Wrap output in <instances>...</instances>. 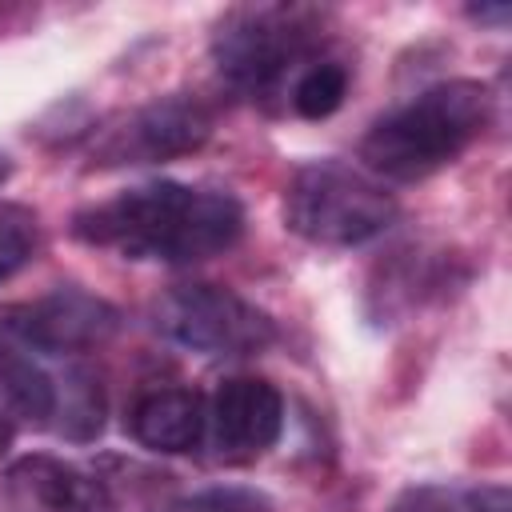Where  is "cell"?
<instances>
[{
  "instance_id": "6da1fadb",
  "label": "cell",
  "mask_w": 512,
  "mask_h": 512,
  "mask_svg": "<svg viewBox=\"0 0 512 512\" xmlns=\"http://www.w3.org/2000/svg\"><path fill=\"white\" fill-rule=\"evenodd\" d=\"M72 236L92 248H112L124 260L200 264L240 244L244 208L224 188L152 180L80 208Z\"/></svg>"
},
{
  "instance_id": "7a4b0ae2",
  "label": "cell",
  "mask_w": 512,
  "mask_h": 512,
  "mask_svg": "<svg viewBox=\"0 0 512 512\" xmlns=\"http://www.w3.org/2000/svg\"><path fill=\"white\" fill-rule=\"evenodd\" d=\"M492 120V92L480 80H440L384 112L360 140L364 172L396 184L424 180L468 152Z\"/></svg>"
},
{
  "instance_id": "3957f363",
  "label": "cell",
  "mask_w": 512,
  "mask_h": 512,
  "mask_svg": "<svg viewBox=\"0 0 512 512\" xmlns=\"http://www.w3.org/2000/svg\"><path fill=\"white\" fill-rule=\"evenodd\" d=\"M324 32L328 12L316 4H240L212 28V64L236 96L268 100L324 60Z\"/></svg>"
},
{
  "instance_id": "277c9868",
  "label": "cell",
  "mask_w": 512,
  "mask_h": 512,
  "mask_svg": "<svg viewBox=\"0 0 512 512\" xmlns=\"http://www.w3.org/2000/svg\"><path fill=\"white\" fill-rule=\"evenodd\" d=\"M396 212V196L344 160H312L284 188V224L320 248L368 244L392 228Z\"/></svg>"
},
{
  "instance_id": "5b68a950",
  "label": "cell",
  "mask_w": 512,
  "mask_h": 512,
  "mask_svg": "<svg viewBox=\"0 0 512 512\" xmlns=\"http://www.w3.org/2000/svg\"><path fill=\"white\" fill-rule=\"evenodd\" d=\"M152 324L164 340L220 360L256 356L276 340V320L260 304L208 280L172 284L152 304Z\"/></svg>"
},
{
  "instance_id": "8992f818",
  "label": "cell",
  "mask_w": 512,
  "mask_h": 512,
  "mask_svg": "<svg viewBox=\"0 0 512 512\" xmlns=\"http://www.w3.org/2000/svg\"><path fill=\"white\" fill-rule=\"evenodd\" d=\"M212 108L192 92H168L120 116L92 144L96 164H164L188 156L212 136Z\"/></svg>"
},
{
  "instance_id": "52a82bcc",
  "label": "cell",
  "mask_w": 512,
  "mask_h": 512,
  "mask_svg": "<svg viewBox=\"0 0 512 512\" xmlns=\"http://www.w3.org/2000/svg\"><path fill=\"white\" fill-rule=\"evenodd\" d=\"M0 312L8 332L32 356H76L104 344L120 328V312L76 284H60L48 296H36L28 304H8Z\"/></svg>"
},
{
  "instance_id": "ba28073f",
  "label": "cell",
  "mask_w": 512,
  "mask_h": 512,
  "mask_svg": "<svg viewBox=\"0 0 512 512\" xmlns=\"http://www.w3.org/2000/svg\"><path fill=\"white\" fill-rule=\"evenodd\" d=\"M204 440L224 464H248L264 456L284 432V396L264 376H228L204 400Z\"/></svg>"
},
{
  "instance_id": "9c48e42d",
  "label": "cell",
  "mask_w": 512,
  "mask_h": 512,
  "mask_svg": "<svg viewBox=\"0 0 512 512\" xmlns=\"http://www.w3.org/2000/svg\"><path fill=\"white\" fill-rule=\"evenodd\" d=\"M0 500L8 512H116L108 484L52 452H32L0 472Z\"/></svg>"
},
{
  "instance_id": "30bf717a",
  "label": "cell",
  "mask_w": 512,
  "mask_h": 512,
  "mask_svg": "<svg viewBox=\"0 0 512 512\" xmlns=\"http://www.w3.org/2000/svg\"><path fill=\"white\" fill-rule=\"evenodd\" d=\"M128 432L140 448L160 452V456H180L204 444V424H208V408L204 396L180 384L168 388H148L132 400L128 408Z\"/></svg>"
},
{
  "instance_id": "8fae6325",
  "label": "cell",
  "mask_w": 512,
  "mask_h": 512,
  "mask_svg": "<svg viewBox=\"0 0 512 512\" xmlns=\"http://www.w3.org/2000/svg\"><path fill=\"white\" fill-rule=\"evenodd\" d=\"M0 408L12 416V424L52 428L56 412V376L44 372V364L8 332L0 312Z\"/></svg>"
},
{
  "instance_id": "7c38bea8",
  "label": "cell",
  "mask_w": 512,
  "mask_h": 512,
  "mask_svg": "<svg viewBox=\"0 0 512 512\" xmlns=\"http://www.w3.org/2000/svg\"><path fill=\"white\" fill-rule=\"evenodd\" d=\"M52 428L76 444L96 440L104 428V388L100 376L84 364L64 368V376H56V412H52Z\"/></svg>"
},
{
  "instance_id": "4fadbf2b",
  "label": "cell",
  "mask_w": 512,
  "mask_h": 512,
  "mask_svg": "<svg viewBox=\"0 0 512 512\" xmlns=\"http://www.w3.org/2000/svg\"><path fill=\"white\" fill-rule=\"evenodd\" d=\"M388 512H512L504 484H416Z\"/></svg>"
},
{
  "instance_id": "5bb4252c",
  "label": "cell",
  "mask_w": 512,
  "mask_h": 512,
  "mask_svg": "<svg viewBox=\"0 0 512 512\" xmlns=\"http://www.w3.org/2000/svg\"><path fill=\"white\" fill-rule=\"evenodd\" d=\"M348 84H352V72H348V64L344 60H316L296 84H292V108H296V116H304V120H328L340 104H344V96H348Z\"/></svg>"
},
{
  "instance_id": "9a60e30c",
  "label": "cell",
  "mask_w": 512,
  "mask_h": 512,
  "mask_svg": "<svg viewBox=\"0 0 512 512\" xmlns=\"http://www.w3.org/2000/svg\"><path fill=\"white\" fill-rule=\"evenodd\" d=\"M152 512H276V504L260 492V488H244V484H212L176 500L156 504Z\"/></svg>"
},
{
  "instance_id": "2e32d148",
  "label": "cell",
  "mask_w": 512,
  "mask_h": 512,
  "mask_svg": "<svg viewBox=\"0 0 512 512\" xmlns=\"http://www.w3.org/2000/svg\"><path fill=\"white\" fill-rule=\"evenodd\" d=\"M40 244V224L36 212H28L24 204H0V280L16 276Z\"/></svg>"
},
{
  "instance_id": "e0dca14e",
  "label": "cell",
  "mask_w": 512,
  "mask_h": 512,
  "mask_svg": "<svg viewBox=\"0 0 512 512\" xmlns=\"http://www.w3.org/2000/svg\"><path fill=\"white\" fill-rule=\"evenodd\" d=\"M468 16L480 20V24H504L512 16V4H472Z\"/></svg>"
},
{
  "instance_id": "ac0fdd59",
  "label": "cell",
  "mask_w": 512,
  "mask_h": 512,
  "mask_svg": "<svg viewBox=\"0 0 512 512\" xmlns=\"http://www.w3.org/2000/svg\"><path fill=\"white\" fill-rule=\"evenodd\" d=\"M12 436H16V424H12V416L0 408V456L12 448Z\"/></svg>"
},
{
  "instance_id": "d6986e66",
  "label": "cell",
  "mask_w": 512,
  "mask_h": 512,
  "mask_svg": "<svg viewBox=\"0 0 512 512\" xmlns=\"http://www.w3.org/2000/svg\"><path fill=\"white\" fill-rule=\"evenodd\" d=\"M12 176V160H8V152H0V184Z\"/></svg>"
}]
</instances>
